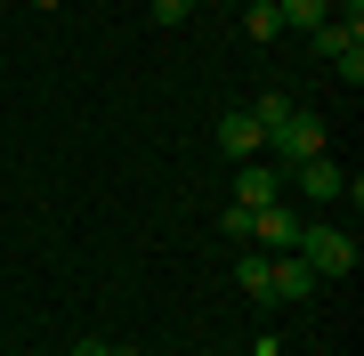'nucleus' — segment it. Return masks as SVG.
I'll return each instance as SVG.
<instances>
[{"instance_id": "10", "label": "nucleus", "mask_w": 364, "mask_h": 356, "mask_svg": "<svg viewBox=\"0 0 364 356\" xmlns=\"http://www.w3.org/2000/svg\"><path fill=\"white\" fill-rule=\"evenodd\" d=\"M275 16L291 33H316V25H332V0H275Z\"/></svg>"}, {"instance_id": "9", "label": "nucleus", "mask_w": 364, "mask_h": 356, "mask_svg": "<svg viewBox=\"0 0 364 356\" xmlns=\"http://www.w3.org/2000/svg\"><path fill=\"white\" fill-rule=\"evenodd\" d=\"M235 284H243L259 308H275V284H267V251H243V259H235Z\"/></svg>"}, {"instance_id": "1", "label": "nucleus", "mask_w": 364, "mask_h": 356, "mask_svg": "<svg viewBox=\"0 0 364 356\" xmlns=\"http://www.w3.org/2000/svg\"><path fill=\"white\" fill-rule=\"evenodd\" d=\"M267 146H275V171H299V162H316V154H332V138H324V122H316V114H284V122H275V130H267Z\"/></svg>"}, {"instance_id": "8", "label": "nucleus", "mask_w": 364, "mask_h": 356, "mask_svg": "<svg viewBox=\"0 0 364 356\" xmlns=\"http://www.w3.org/2000/svg\"><path fill=\"white\" fill-rule=\"evenodd\" d=\"M275 195H284V171H275V162H243V171H235V203H243V211H259Z\"/></svg>"}, {"instance_id": "2", "label": "nucleus", "mask_w": 364, "mask_h": 356, "mask_svg": "<svg viewBox=\"0 0 364 356\" xmlns=\"http://www.w3.org/2000/svg\"><path fill=\"white\" fill-rule=\"evenodd\" d=\"M299 259L316 267V284H332V276H356V243L340 235V227H299Z\"/></svg>"}, {"instance_id": "13", "label": "nucleus", "mask_w": 364, "mask_h": 356, "mask_svg": "<svg viewBox=\"0 0 364 356\" xmlns=\"http://www.w3.org/2000/svg\"><path fill=\"white\" fill-rule=\"evenodd\" d=\"M195 16V0H154V25H186Z\"/></svg>"}, {"instance_id": "3", "label": "nucleus", "mask_w": 364, "mask_h": 356, "mask_svg": "<svg viewBox=\"0 0 364 356\" xmlns=\"http://www.w3.org/2000/svg\"><path fill=\"white\" fill-rule=\"evenodd\" d=\"M316 49H324L332 73L356 90V81H364V16H332V25H316Z\"/></svg>"}, {"instance_id": "4", "label": "nucleus", "mask_w": 364, "mask_h": 356, "mask_svg": "<svg viewBox=\"0 0 364 356\" xmlns=\"http://www.w3.org/2000/svg\"><path fill=\"white\" fill-rule=\"evenodd\" d=\"M267 284H275V308H284V300H316V291H324V284H316V267L299 259V251H267Z\"/></svg>"}, {"instance_id": "14", "label": "nucleus", "mask_w": 364, "mask_h": 356, "mask_svg": "<svg viewBox=\"0 0 364 356\" xmlns=\"http://www.w3.org/2000/svg\"><path fill=\"white\" fill-rule=\"evenodd\" d=\"M73 356H114V348H105V340H81V348H73Z\"/></svg>"}, {"instance_id": "15", "label": "nucleus", "mask_w": 364, "mask_h": 356, "mask_svg": "<svg viewBox=\"0 0 364 356\" xmlns=\"http://www.w3.org/2000/svg\"><path fill=\"white\" fill-rule=\"evenodd\" d=\"M33 9H65V0H33Z\"/></svg>"}, {"instance_id": "11", "label": "nucleus", "mask_w": 364, "mask_h": 356, "mask_svg": "<svg viewBox=\"0 0 364 356\" xmlns=\"http://www.w3.org/2000/svg\"><path fill=\"white\" fill-rule=\"evenodd\" d=\"M243 33H251V41H284V16H275V0H251V9H243Z\"/></svg>"}, {"instance_id": "12", "label": "nucleus", "mask_w": 364, "mask_h": 356, "mask_svg": "<svg viewBox=\"0 0 364 356\" xmlns=\"http://www.w3.org/2000/svg\"><path fill=\"white\" fill-rule=\"evenodd\" d=\"M219 227H227L235 243H251V211H243V203H227V211H219Z\"/></svg>"}, {"instance_id": "6", "label": "nucleus", "mask_w": 364, "mask_h": 356, "mask_svg": "<svg viewBox=\"0 0 364 356\" xmlns=\"http://www.w3.org/2000/svg\"><path fill=\"white\" fill-rule=\"evenodd\" d=\"M299 227H308V219H299L291 203H259V211H251V243H267V251H291V243H299Z\"/></svg>"}, {"instance_id": "16", "label": "nucleus", "mask_w": 364, "mask_h": 356, "mask_svg": "<svg viewBox=\"0 0 364 356\" xmlns=\"http://www.w3.org/2000/svg\"><path fill=\"white\" fill-rule=\"evenodd\" d=\"M114 356H138V348H114Z\"/></svg>"}, {"instance_id": "7", "label": "nucleus", "mask_w": 364, "mask_h": 356, "mask_svg": "<svg viewBox=\"0 0 364 356\" xmlns=\"http://www.w3.org/2000/svg\"><path fill=\"white\" fill-rule=\"evenodd\" d=\"M259 146L267 138H259V122H251V106L243 114H219V154L227 162H259Z\"/></svg>"}, {"instance_id": "5", "label": "nucleus", "mask_w": 364, "mask_h": 356, "mask_svg": "<svg viewBox=\"0 0 364 356\" xmlns=\"http://www.w3.org/2000/svg\"><path fill=\"white\" fill-rule=\"evenodd\" d=\"M284 178H291V186H299V195H308V203H340V195H348V171H340L332 154L299 162V171H284Z\"/></svg>"}]
</instances>
